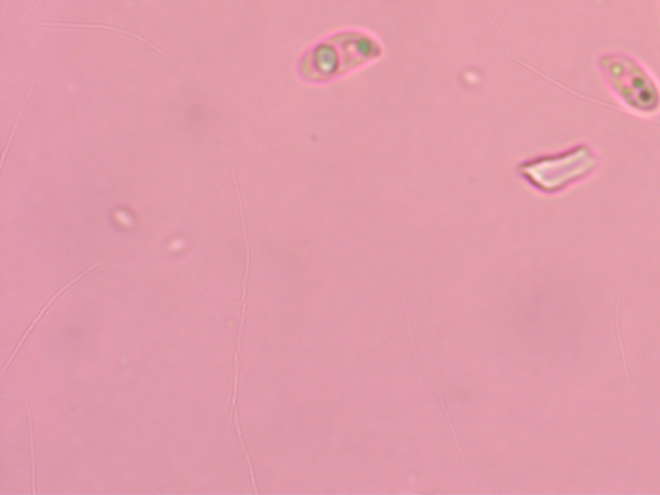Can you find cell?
<instances>
[{"mask_svg":"<svg viewBox=\"0 0 660 495\" xmlns=\"http://www.w3.org/2000/svg\"><path fill=\"white\" fill-rule=\"evenodd\" d=\"M35 85L36 80H34V82H33V84L30 85L29 89H28L26 97H25L23 102H22L21 110H20L18 113H17V118H16L15 123H13V128H12V130H11V135H9V137H8L7 143H6V149H4V152H3V163H1V169H3V168H4V165H6V162H7L8 151H9L11 146H12V142H13V138H15L16 130H17V127H18V123H20V121H21L22 115H23V111H25V109H26V105H28L29 97L31 96L33 91H34Z\"/></svg>","mask_w":660,"mask_h":495,"instance_id":"cell-5","label":"cell"},{"mask_svg":"<svg viewBox=\"0 0 660 495\" xmlns=\"http://www.w3.org/2000/svg\"><path fill=\"white\" fill-rule=\"evenodd\" d=\"M384 55L378 39L359 30L340 31L305 52L298 64L301 78L311 84H329Z\"/></svg>","mask_w":660,"mask_h":495,"instance_id":"cell-1","label":"cell"},{"mask_svg":"<svg viewBox=\"0 0 660 495\" xmlns=\"http://www.w3.org/2000/svg\"><path fill=\"white\" fill-rule=\"evenodd\" d=\"M600 165V156L589 143L540 154L518 165V174L534 190L554 195L591 177Z\"/></svg>","mask_w":660,"mask_h":495,"instance_id":"cell-3","label":"cell"},{"mask_svg":"<svg viewBox=\"0 0 660 495\" xmlns=\"http://www.w3.org/2000/svg\"><path fill=\"white\" fill-rule=\"evenodd\" d=\"M603 83L617 102L637 116L660 113V82L636 57L625 52H606L597 57Z\"/></svg>","mask_w":660,"mask_h":495,"instance_id":"cell-2","label":"cell"},{"mask_svg":"<svg viewBox=\"0 0 660 495\" xmlns=\"http://www.w3.org/2000/svg\"><path fill=\"white\" fill-rule=\"evenodd\" d=\"M100 265H101V262H96V263H94L93 266H91L89 269H86V271H84V272H82V274H79V275L77 276V277H74V279H72V282H69V283L66 284L65 287H62L61 289H58L57 293H55V296L50 298V301H48L47 304H44L43 307H42V310L39 311V313H38V315H36L35 316V318H34V321H33V323L30 324L29 328H28V332L23 334V337H22V340H20L18 343H17V346H16L15 350H13V354H12V356L9 357V360H8L7 364H6V367L3 368V372H6V370H7L8 369V367H9L11 364H12V361L15 360L16 356H17V354H18V350H20V347H21L22 345H23V342H25V340H26V338L29 337L30 333L33 332V329H34V328H35L36 326V324L39 323V320L43 318L44 313L48 311V308H50V304H53V302H55V301H56V299H57V298L60 297V296H61L62 293H65L66 290L69 289V288H70L72 285H74V284L75 283H78L79 280H80L82 277H84V276H86V274H89L91 271H93V269H96V267H99Z\"/></svg>","mask_w":660,"mask_h":495,"instance_id":"cell-4","label":"cell"},{"mask_svg":"<svg viewBox=\"0 0 660 495\" xmlns=\"http://www.w3.org/2000/svg\"><path fill=\"white\" fill-rule=\"evenodd\" d=\"M26 406H28V418H29V435H30V446H31V466H33V485H34V490L33 493H36V471H35V454H34V436H33V421H31V411H30L29 401L26 403Z\"/></svg>","mask_w":660,"mask_h":495,"instance_id":"cell-6","label":"cell"}]
</instances>
